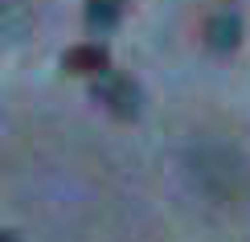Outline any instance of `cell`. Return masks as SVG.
<instances>
[{"label": "cell", "mask_w": 250, "mask_h": 242, "mask_svg": "<svg viewBox=\"0 0 250 242\" xmlns=\"http://www.w3.org/2000/svg\"><path fill=\"white\" fill-rule=\"evenodd\" d=\"M193 173L201 176V173H217L222 176V189H217V197H242L250 193V164L242 160L238 152L230 148H201V152H193Z\"/></svg>", "instance_id": "1"}, {"label": "cell", "mask_w": 250, "mask_h": 242, "mask_svg": "<svg viewBox=\"0 0 250 242\" xmlns=\"http://www.w3.org/2000/svg\"><path fill=\"white\" fill-rule=\"evenodd\" d=\"M95 99H99L111 115H119V119H135V115H140L144 94H140V87H135L127 74H115V70H107V74H99V78H95Z\"/></svg>", "instance_id": "2"}, {"label": "cell", "mask_w": 250, "mask_h": 242, "mask_svg": "<svg viewBox=\"0 0 250 242\" xmlns=\"http://www.w3.org/2000/svg\"><path fill=\"white\" fill-rule=\"evenodd\" d=\"M62 70L66 74H82V78H99L111 70V54H107L103 41H82V45L62 54Z\"/></svg>", "instance_id": "3"}, {"label": "cell", "mask_w": 250, "mask_h": 242, "mask_svg": "<svg viewBox=\"0 0 250 242\" xmlns=\"http://www.w3.org/2000/svg\"><path fill=\"white\" fill-rule=\"evenodd\" d=\"M205 37H209V45L217 54H226V49L238 45V37H242V17L234 13V8H222V13L209 17V25H205Z\"/></svg>", "instance_id": "4"}, {"label": "cell", "mask_w": 250, "mask_h": 242, "mask_svg": "<svg viewBox=\"0 0 250 242\" xmlns=\"http://www.w3.org/2000/svg\"><path fill=\"white\" fill-rule=\"evenodd\" d=\"M123 17V0H86V29L95 37H107Z\"/></svg>", "instance_id": "5"}, {"label": "cell", "mask_w": 250, "mask_h": 242, "mask_svg": "<svg viewBox=\"0 0 250 242\" xmlns=\"http://www.w3.org/2000/svg\"><path fill=\"white\" fill-rule=\"evenodd\" d=\"M0 242H21V238L17 234H0Z\"/></svg>", "instance_id": "6"}]
</instances>
